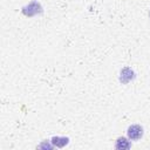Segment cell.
Wrapping results in <instances>:
<instances>
[{
  "mask_svg": "<svg viewBox=\"0 0 150 150\" xmlns=\"http://www.w3.org/2000/svg\"><path fill=\"white\" fill-rule=\"evenodd\" d=\"M22 13L26 16H33L36 14H41L42 13V7L38 1H32L30 4H28L27 6H25L22 8Z\"/></svg>",
  "mask_w": 150,
  "mask_h": 150,
  "instance_id": "1",
  "label": "cell"
},
{
  "mask_svg": "<svg viewBox=\"0 0 150 150\" xmlns=\"http://www.w3.org/2000/svg\"><path fill=\"white\" fill-rule=\"evenodd\" d=\"M127 135L130 141H137L143 136V128L139 124H131L127 130Z\"/></svg>",
  "mask_w": 150,
  "mask_h": 150,
  "instance_id": "2",
  "label": "cell"
},
{
  "mask_svg": "<svg viewBox=\"0 0 150 150\" xmlns=\"http://www.w3.org/2000/svg\"><path fill=\"white\" fill-rule=\"evenodd\" d=\"M135 79V73L130 67H124L121 69L120 71V81L123 84H127L129 82H131Z\"/></svg>",
  "mask_w": 150,
  "mask_h": 150,
  "instance_id": "3",
  "label": "cell"
},
{
  "mask_svg": "<svg viewBox=\"0 0 150 150\" xmlns=\"http://www.w3.org/2000/svg\"><path fill=\"white\" fill-rule=\"evenodd\" d=\"M68 142H69L68 137H61V136H54L50 139V143L56 148H63L64 145L68 144Z\"/></svg>",
  "mask_w": 150,
  "mask_h": 150,
  "instance_id": "4",
  "label": "cell"
},
{
  "mask_svg": "<svg viewBox=\"0 0 150 150\" xmlns=\"http://www.w3.org/2000/svg\"><path fill=\"white\" fill-rule=\"evenodd\" d=\"M131 146V143L130 141H128L125 137H118L116 139V143H115V148L116 149H120V150H124V149H129Z\"/></svg>",
  "mask_w": 150,
  "mask_h": 150,
  "instance_id": "5",
  "label": "cell"
},
{
  "mask_svg": "<svg viewBox=\"0 0 150 150\" xmlns=\"http://www.w3.org/2000/svg\"><path fill=\"white\" fill-rule=\"evenodd\" d=\"M149 16H150V13H149Z\"/></svg>",
  "mask_w": 150,
  "mask_h": 150,
  "instance_id": "6",
  "label": "cell"
}]
</instances>
